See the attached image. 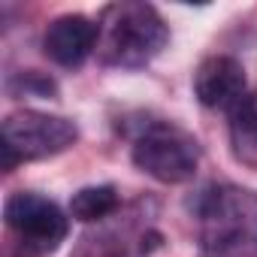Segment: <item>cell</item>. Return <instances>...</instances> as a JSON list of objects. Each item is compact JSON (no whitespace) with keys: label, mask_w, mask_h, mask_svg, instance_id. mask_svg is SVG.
Listing matches in <instances>:
<instances>
[{"label":"cell","mask_w":257,"mask_h":257,"mask_svg":"<svg viewBox=\"0 0 257 257\" xmlns=\"http://www.w3.org/2000/svg\"><path fill=\"white\" fill-rule=\"evenodd\" d=\"M97 55L109 67L140 70L152 64L170 43V28L161 13L143 0H118L109 4L100 19Z\"/></svg>","instance_id":"1"},{"label":"cell","mask_w":257,"mask_h":257,"mask_svg":"<svg viewBox=\"0 0 257 257\" xmlns=\"http://www.w3.org/2000/svg\"><path fill=\"white\" fill-rule=\"evenodd\" d=\"M22 88H25V94H40V97H46V94L55 91V85L49 79H40L37 73H25L22 76Z\"/></svg>","instance_id":"11"},{"label":"cell","mask_w":257,"mask_h":257,"mask_svg":"<svg viewBox=\"0 0 257 257\" xmlns=\"http://www.w3.org/2000/svg\"><path fill=\"white\" fill-rule=\"evenodd\" d=\"M230 152L236 164L257 170V91L245 94L230 109Z\"/></svg>","instance_id":"8"},{"label":"cell","mask_w":257,"mask_h":257,"mask_svg":"<svg viewBox=\"0 0 257 257\" xmlns=\"http://www.w3.org/2000/svg\"><path fill=\"white\" fill-rule=\"evenodd\" d=\"M4 221L10 227V233L19 239V245L25 248V254H52L70 230V221L64 215V209L34 191H16L10 194L7 206H4Z\"/></svg>","instance_id":"5"},{"label":"cell","mask_w":257,"mask_h":257,"mask_svg":"<svg viewBox=\"0 0 257 257\" xmlns=\"http://www.w3.org/2000/svg\"><path fill=\"white\" fill-rule=\"evenodd\" d=\"M79 140V127L70 118L22 109L7 115L0 127V152H4V170L10 173L22 161H43L67 152Z\"/></svg>","instance_id":"2"},{"label":"cell","mask_w":257,"mask_h":257,"mask_svg":"<svg viewBox=\"0 0 257 257\" xmlns=\"http://www.w3.org/2000/svg\"><path fill=\"white\" fill-rule=\"evenodd\" d=\"M137 170L152 176L164 185L191 182L200 167V146L191 134L179 131L173 124H149L134 140L131 152Z\"/></svg>","instance_id":"4"},{"label":"cell","mask_w":257,"mask_h":257,"mask_svg":"<svg viewBox=\"0 0 257 257\" xmlns=\"http://www.w3.org/2000/svg\"><path fill=\"white\" fill-rule=\"evenodd\" d=\"M118 203H121V197L112 185H91V188H82L73 194L70 215L82 224H94V221L109 218L118 209Z\"/></svg>","instance_id":"9"},{"label":"cell","mask_w":257,"mask_h":257,"mask_svg":"<svg viewBox=\"0 0 257 257\" xmlns=\"http://www.w3.org/2000/svg\"><path fill=\"white\" fill-rule=\"evenodd\" d=\"M97 40H100L97 22H91L88 16L70 13V16H58L46 28L43 52L58 67H79L97 52Z\"/></svg>","instance_id":"6"},{"label":"cell","mask_w":257,"mask_h":257,"mask_svg":"<svg viewBox=\"0 0 257 257\" xmlns=\"http://www.w3.org/2000/svg\"><path fill=\"white\" fill-rule=\"evenodd\" d=\"M194 215L200 221L203 251L245 242L254 239L257 233V197H251L248 191L209 185L200 191L194 203Z\"/></svg>","instance_id":"3"},{"label":"cell","mask_w":257,"mask_h":257,"mask_svg":"<svg viewBox=\"0 0 257 257\" xmlns=\"http://www.w3.org/2000/svg\"><path fill=\"white\" fill-rule=\"evenodd\" d=\"M206 257H257V245L254 239H245V242H233L224 248H212L206 251Z\"/></svg>","instance_id":"10"},{"label":"cell","mask_w":257,"mask_h":257,"mask_svg":"<svg viewBox=\"0 0 257 257\" xmlns=\"http://www.w3.org/2000/svg\"><path fill=\"white\" fill-rule=\"evenodd\" d=\"M194 94L206 109H233L245 97V70L230 55L206 58L194 73Z\"/></svg>","instance_id":"7"}]
</instances>
